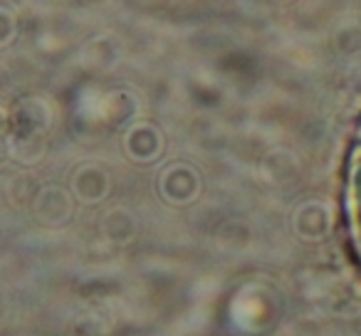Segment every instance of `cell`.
Here are the masks:
<instances>
[{
  "label": "cell",
  "mask_w": 361,
  "mask_h": 336,
  "mask_svg": "<svg viewBox=\"0 0 361 336\" xmlns=\"http://www.w3.org/2000/svg\"><path fill=\"white\" fill-rule=\"evenodd\" d=\"M346 213H349V228L354 245L361 255V129L356 136L354 154L349 163V186H346Z\"/></svg>",
  "instance_id": "obj_1"
}]
</instances>
